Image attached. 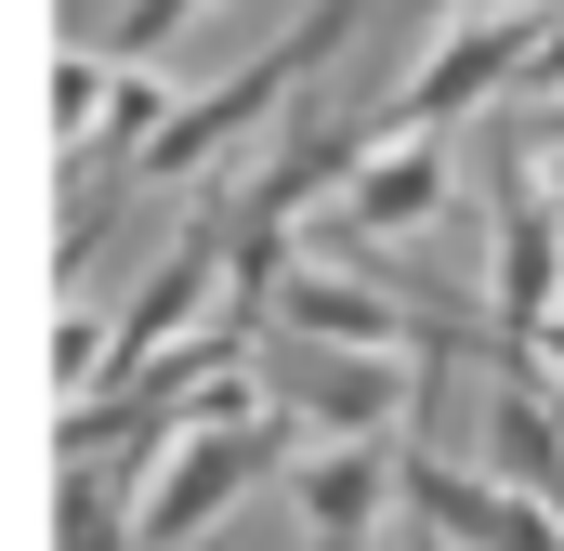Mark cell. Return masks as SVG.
<instances>
[{"mask_svg":"<svg viewBox=\"0 0 564 551\" xmlns=\"http://www.w3.org/2000/svg\"><path fill=\"white\" fill-rule=\"evenodd\" d=\"M315 551H368V526H315Z\"/></svg>","mask_w":564,"mask_h":551,"instance_id":"cell-10","label":"cell"},{"mask_svg":"<svg viewBox=\"0 0 564 551\" xmlns=\"http://www.w3.org/2000/svg\"><path fill=\"white\" fill-rule=\"evenodd\" d=\"M552 302H564V210H552V171L512 158V184H499V328H512V355L552 328Z\"/></svg>","mask_w":564,"mask_h":551,"instance_id":"cell-2","label":"cell"},{"mask_svg":"<svg viewBox=\"0 0 564 551\" xmlns=\"http://www.w3.org/2000/svg\"><path fill=\"white\" fill-rule=\"evenodd\" d=\"M210 551H224V539H210Z\"/></svg>","mask_w":564,"mask_h":551,"instance_id":"cell-13","label":"cell"},{"mask_svg":"<svg viewBox=\"0 0 564 551\" xmlns=\"http://www.w3.org/2000/svg\"><path fill=\"white\" fill-rule=\"evenodd\" d=\"M525 53H539V26H525V0H486V13H459V40L433 53V79L408 93V106H394V119H381V132H433V119H459V106H486V93H499V79L525 66Z\"/></svg>","mask_w":564,"mask_h":551,"instance_id":"cell-4","label":"cell"},{"mask_svg":"<svg viewBox=\"0 0 564 551\" xmlns=\"http://www.w3.org/2000/svg\"><path fill=\"white\" fill-rule=\"evenodd\" d=\"M525 93H539V106H552V93H564V13H552V26H539V53H525Z\"/></svg>","mask_w":564,"mask_h":551,"instance_id":"cell-9","label":"cell"},{"mask_svg":"<svg viewBox=\"0 0 564 551\" xmlns=\"http://www.w3.org/2000/svg\"><path fill=\"white\" fill-rule=\"evenodd\" d=\"M197 289H210V224H197V237H184V250L132 289V315H119V342H106V395H132V381H144V355L197 315Z\"/></svg>","mask_w":564,"mask_h":551,"instance_id":"cell-5","label":"cell"},{"mask_svg":"<svg viewBox=\"0 0 564 551\" xmlns=\"http://www.w3.org/2000/svg\"><path fill=\"white\" fill-rule=\"evenodd\" d=\"M276 460H289L276 395H263V381H224L197 433H171V446H158V486L132 499V526H144L158 551H197L210 526H224V512H237V486H263Z\"/></svg>","mask_w":564,"mask_h":551,"instance_id":"cell-1","label":"cell"},{"mask_svg":"<svg viewBox=\"0 0 564 551\" xmlns=\"http://www.w3.org/2000/svg\"><path fill=\"white\" fill-rule=\"evenodd\" d=\"M408 551H459V539H446V526H421V512H408Z\"/></svg>","mask_w":564,"mask_h":551,"instance_id":"cell-11","label":"cell"},{"mask_svg":"<svg viewBox=\"0 0 564 551\" xmlns=\"http://www.w3.org/2000/svg\"><path fill=\"white\" fill-rule=\"evenodd\" d=\"M433 197H446V171L421 158V132H394V144H368V158H355V224H368V237L421 224Z\"/></svg>","mask_w":564,"mask_h":551,"instance_id":"cell-7","label":"cell"},{"mask_svg":"<svg viewBox=\"0 0 564 551\" xmlns=\"http://www.w3.org/2000/svg\"><path fill=\"white\" fill-rule=\"evenodd\" d=\"M394 486H408L421 526H446L473 551H564L552 499H525V486H486V473H446V460H394Z\"/></svg>","mask_w":564,"mask_h":551,"instance_id":"cell-3","label":"cell"},{"mask_svg":"<svg viewBox=\"0 0 564 551\" xmlns=\"http://www.w3.org/2000/svg\"><path fill=\"white\" fill-rule=\"evenodd\" d=\"M276 302L315 328V342H355V355H394V342H421L394 302H368V289H341V276H276Z\"/></svg>","mask_w":564,"mask_h":551,"instance_id":"cell-6","label":"cell"},{"mask_svg":"<svg viewBox=\"0 0 564 551\" xmlns=\"http://www.w3.org/2000/svg\"><path fill=\"white\" fill-rule=\"evenodd\" d=\"M184 13H197V0H132V13H119V53H158Z\"/></svg>","mask_w":564,"mask_h":551,"instance_id":"cell-8","label":"cell"},{"mask_svg":"<svg viewBox=\"0 0 564 551\" xmlns=\"http://www.w3.org/2000/svg\"><path fill=\"white\" fill-rule=\"evenodd\" d=\"M421 13H486V0H421Z\"/></svg>","mask_w":564,"mask_h":551,"instance_id":"cell-12","label":"cell"}]
</instances>
